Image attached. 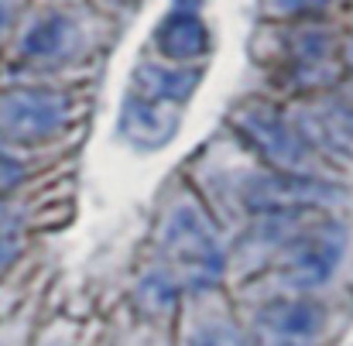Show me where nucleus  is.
Returning a JSON list of instances; mask_svg holds the SVG:
<instances>
[{
    "label": "nucleus",
    "instance_id": "12",
    "mask_svg": "<svg viewBox=\"0 0 353 346\" xmlns=\"http://www.w3.org/2000/svg\"><path fill=\"white\" fill-rule=\"evenodd\" d=\"M21 250H24V220L7 199H0V274L17 264Z\"/></svg>",
    "mask_w": 353,
    "mask_h": 346
},
{
    "label": "nucleus",
    "instance_id": "14",
    "mask_svg": "<svg viewBox=\"0 0 353 346\" xmlns=\"http://www.w3.org/2000/svg\"><path fill=\"white\" fill-rule=\"evenodd\" d=\"M326 7L330 0H264V10L274 17H302V14H316Z\"/></svg>",
    "mask_w": 353,
    "mask_h": 346
},
{
    "label": "nucleus",
    "instance_id": "11",
    "mask_svg": "<svg viewBox=\"0 0 353 346\" xmlns=\"http://www.w3.org/2000/svg\"><path fill=\"white\" fill-rule=\"evenodd\" d=\"M305 134V141L312 144L316 134H326L330 144H353V90H343L336 93L333 100H326L319 107V114L309 120H295Z\"/></svg>",
    "mask_w": 353,
    "mask_h": 346
},
{
    "label": "nucleus",
    "instance_id": "4",
    "mask_svg": "<svg viewBox=\"0 0 353 346\" xmlns=\"http://www.w3.org/2000/svg\"><path fill=\"white\" fill-rule=\"evenodd\" d=\"M234 127L274 172H312V144L295 116L271 103H243L234 114Z\"/></svg>",
    "mask_w": 353,
    "mask_h": 346
},
{
    "label": "nucleus",
    "instance_id": "17",
    "mask_svg": "<svg viewBox=\"0 0 353 346\" xmlns=\"http://www.w3.org/2000/svg\"><path fill=\"white\" fill-rule=\"evenodd\" d=\"M343 55H347V65H350V69H353V38H350V41H347V52H343Z\"/></svg>",
    "mask_w": 353,
    "mask_h": 346
},
{
    "label": "nucleus",
    "instance_id": "16",
    "mask_svg": "<svg viewBox=\"0 0 353 346\" xmlns=\"http://www.w3.org/2000/svg\"><path fill=\"white\" fill-rule=\"evenodd\" d=\"M10 21H14V0H0V38L7 34Z\"/></svg>",
    "mask_w": 353,
    "mask_h": 346
},
{
    "label": "nucleus",
    "instance_id": "9",
    "mask_svg": "<svg viewBox=\"0 0 353 346\" xmlns=\"http://www.w3.org/2000/svg\"><path fill=\"white\" fill-rule=\"evenodd\" d=\"M154 45H158V52L165 55V62L192 65L196 59H203V55L213 48V38H210V28H206V21L199 17V10L175 7V10L154 28Z\"/></svg>",
    "mask_w": 353,
    "mask_h": 346
},
{
    "label": "nucleus",
    "instance_id": "10",
    "mask_svg": "<svg viewBox=\"0 0 353 346\" xmlns=\"http://www.w3.org/2000/svg\"><path fill=\"white\" fill-rule=\"evenodd\" d=\"M203 83V69L199 65H182V62H144L134 76V93L168 103V107H185L189 96L196 93V86Z\"/></svg>",
    "mask_w": 353,
    "mask_h": 346
},
{
    "label": "nucleus",
    "instance_id": "1",
    "mask_svg": "<svg viewBox=\"0 0 353 346\" xmlns=\"http://www.w3.org/2000/svg\"><path fill=\"white\" fill-rule=\"evenodd\" d=\"M161 257V271L172 278L175 288L185 292H210L227 274V247L220 240V230L210 220V213L192 199H182L165 213Z\"/></svg>",
    "mask_w": 353,
    "mask_h": 346
},
{
    "label": "nucleus",
    "instance_id": "5",
    "mask_svg": "<svg viewBox=\"0 0 353 346\" xmlns=\"http://www.w3.org/2000/svg\"><path fill=\"white\" fill-rule=\"evenodd\" d=\"M343 189L316 172H271L254 175L243 185V203L257 216H305L330 203H340Z\"/></svg>",
    "mask_w": 353,
    "mask_h": 346
},
{
    "label": "nucleus",
    "instance_id": "15",
    "mask_svg": "<svg viewBox=\"0 0 353 346\" xmlns=\"http://www.w3.org/2000/svg\"><path fill=\"white\" fill-rule=\"evenodd\" d=\"M24 175H28V165H24L10 147H3V144H0V192H7V189L21 185V182H24Z\"/></svg>",
    "mask_w": 353,
    "mask_h": 346
},
{
    "label": "nucleus",
    "instance_id": "6",
    "mask_svg": "<svg viewBox=\"0 0 353 346\" xmlns=\"http://www.w3.org/2000/svg\"><path fill=\"white\" fill-rule=\"evenodd\" d=\"M326 333V305L309 295H285L261 305L254 319L257 346H319Z\"/></svg>",
    "mask_w": 353,
    "mask_h": 346
},
{
    "label": "nucleus",
    "instance_id": "13",
    "mask_svg": "<svg viewBox=\"0 0 353 346\" xmlns=\"http://www.w3.org/2000/svg\"><path fill=\"white\" fill-rule=\"evenodd\" d=\"M192 346H247V340L240 336V329L230 323H206L196 336Z\"/></svg>",
    "mask_w": 353,
    "mask_h": 346
},
{
    "label": "nucleus",
    "instance_id": "2",
    "mask_svg": "<svg viewBox=\"0 0 353 346\" xmlns=\"http://www.w3.org/2000/svg\"><path fill=\"white\" fill-rule=\"evenodd\" d=\"M347 247L350 233L340 220H316V223L302 220L299 230H288L285 236L278 274L295 295L316 292L333 281V274L347 257Z\"/></svg>",
    "mask_w": 353,
    "mask_h": 346
},
{
    "label": "nucleus",
    "instance_id": "3",
    "mask_svg": "<svg viewBox=\"0 0 353 346\" xmlns=\"http://www.w3.org/2000/svg\"><path fill=\"white\" fill-rule=\"evenodd\" d=\"M72 116V103L52 86H10L0 93V141L34 147L55 141Z\"/></svg>",
    "mask_w": 353,
    "mask_h": 346
},
{
    "label": "nucleus",
    "instance_id": "7",
    "mask_svg": "<svg viewBox=\"0 0 353 346\" xmlns=\"http://www.w3.org/2000/svg\"><path fill=\"white\" fill-rule=\"evenodd\" d=\"M83 48V28L65 10H45L38 14L28 31L17 41V59L31 69H55L79 55Z\"/></svg>",
    "mask_w": 353,
    "mask_h": 346
},
{
    "label": "nucleus",
    "instance_id": "8",
    "mask_svg": "<svg viewBox=\"0 0 353 346\" xmlns=\"http://www.w3.org/2000/svg\"><path fill=\"white\" fill-rule=\"evenodd\" d=\"M179 134V107L148 100L141 93H127L120 107V137L141 151H161Z\"/></svg>",
    "mask_w": 353,
    "mask_h": 346
}]
</instances>
